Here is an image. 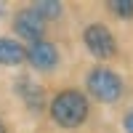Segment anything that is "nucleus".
Instances as JSON below:
<instances>
[{
    "mask_svg": "<svg viewBox=\"0 0 133 133\" xmlns=\"http://www.w3.org/2000/svg\"><path fill=\"white\" fill-rule=\"evenodd\" d=\"M51 117L61 128H77L88 117V98L80 91H61L51 101Z\"/></svg>",
    "mask_w": 133,
    "mask_h": 133,
    "instance_id": "1",
    "label": "nucleus"
},
{
    "mask_svg": "<svg viewBox=\"0 0 133 133\" xmlns=\"http://www.w3.org/2000/svg\"><path fill=\"white\" fill-rule=\"evenodd\" d=\"M88 91H91L93 98L104 104H115L120 96H123V80L117 77V72L112 69H104V66H98L88 75Z\"/></svg>",
    "mask_w": 133,
    "mask_h": 133,
    "instance_id": "2",
    "label": "nucleus"
},
{
    "mask_svg": "<svg viewBox=\"0 0 133 133\" xmlns=\"http://www.w3.org/2000/svg\"><path fill=\"white\" fill-rule=\"evenodd\" d=\"M83 40H85L88 51H91L96 59H112L115 51H117L112 32H109L104 24H91V27L83 32Z\"/></svg>",
    "mask_w": 133,
    "mask_h": 133,
    "instance_id": "3",
    "label": "nucleus"
},
{
    "mask_svg": "<svg viewBox=\"0 0 133 133\" xmlns=\"http://www.w3.org/2000/svg\"><path fill=\"white\" fill-rule=\"evenodd\" d=\"M27 61L35 66V69L45 72V69H53V66H56V61H59V51H56V45H53V43H48V40L32 43L29 51H27Z\"/></svg>",
    "mask_w": 133,
    "mask_h": 133,
    "instance_id": "4",
    "label": "nucleus"
},
{
    "mask_svg": "<svg viewBox=\"0 0 133 133\" xmlns=\"http://www.w3.org/2000/svg\"><path fill=\"white\" fill-rule=\"evenodd\" d=\"M16 32L24 40H29V43H40L43 40V29H45V21L40 19V14H35L32 8H27V11H21V14L16 16Z\"/></svg>",
    "mask_w": 133,
    "mask_h": 133,
    "instance_id": "5",
    "label": "nucleus"
},
{
    "mask_svg": "<svg viewBox=\"0 0 133 133\" xmlns=\"http://www.w3.org/2000/svg\"><path fill=\"white\" fill-rule=\"evenodd\" d=\"M16 91H19V96L24 98V104H27L29 109H35V112L43 109V88H40V85H35L32 80L24 77V80L16 83Z\"/></svg>",
    "mask_w": 133,
    "mask_h": 133,
    "instance_id": "6",
    "label": "nucleus"
},
{
    "mask_svg": "<svg viewBox=\"0 0 133 133\" xmlns=\"http://www.w3.org/2000/svg\"><path fill=\"white\" fill-rule=\"evenodd\" d=\"M27 59V51L19 45L16 40H5V37H0V64H5V66H16Z\"/></svg>",
    "mask_w": 133,
    "mask_h": 133,
    "instance_id": "7",
    "label": "nucleus"
},
{
    "mask_svg": "<svg viewBox=\"0 0 133 133\" xmlns=\"http://www.w3.org/2000/svg\"><path fill=\"white\" fill-rule=\"evenodd\" d=\"M35 14H40V19L45 21V19H56V16H61L64 14V5L61 3H53V0H40V3L32 8Z\"/></svg>",
    "mask_w": 133,
    "mask_h": 133,
    "instance_id": "8",
    "label": "nucleus"
},
{
    "mask_svg": "<svg viewBox=\"0 0 133 133\" xmlns=\"http://www.w3.org/2000/svg\"><path fill=\"white\" fill-rule=\"evenodd\" d=\"M109 8H112L120 19H133V0H112Z\"/></svg>",
    "mask_w": 133,
    "mask_h": 133,
    "instance_id": "9",
    "label": "nucleus"
},
{
    "mask_svg": "<svg viewBox=\"0 0 133 133\" xmlns=\"http://www.w3.org/2000/svg\"><path fill=\"white\" fill-rule=\"evenodd\" d=\"M123 125H125V130H128V133H133V112H128V115L123 117Z\"/></svg>",
    "mask_w": 133,
    "mask_h": 133,
    "instance_id": "10",
    "label": "nucleus"
},
{
    "mask_svg": "<svg viewBox=\"0 0 133 133\" xmlns=\"http://www.w3.org/2000/svg\"><path fill=\"white\" fill-rule=\"evenodd\" d=\"M0 133H5V125H3V120H0Z\"/></svg>",
    "mask_w": 133,
    "mask_h": 133,
    "instance_id": "11",
    "label": "nucleus"
}]
</instances>
